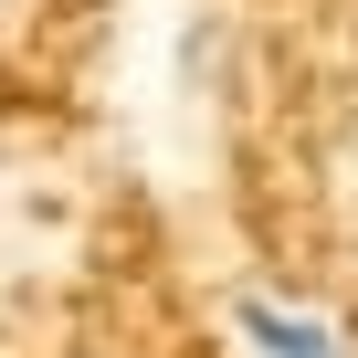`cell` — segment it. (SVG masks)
I'll use <instances>...</instances> for the list:
<instances>
[{"label":"cell","instance_id":"1","mask_svg":"<svg viewBox=\"0 0 358 358\" xmlns=\"http://www.w3.org/2000/svg\"><path fill=\"white\" fill-rule=\"evenodd\" d=\"M232 337H243V358H358V337L295 295H232Z\"/></svg>","mask_w":358,"mask_h":358}]
</instances>
